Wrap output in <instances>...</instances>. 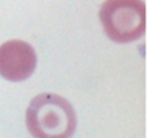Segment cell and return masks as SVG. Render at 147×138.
Here are the masks:
<instances>
[{"instance_id": "obj_1", "label": "cell", "mask_w": 147, "mask_h": 138, "mask_svg": "<svg viewBox=\"0 0 147 138\" xmlns=\"http://www.w3.org/2000/svg\"><path fill=\"white\" fill-rule=\"evenodd\" d=\"M26 124L34 138H70L77 120L73 106L57 94L44 93L30 102Z\"/></svg>"}, {"instance_id": "obj_2", "label": "cell", "mask_w": 147, "mask_h": 138, "mask_svg": "<svg viewBox=\"0 0 147 138\" xmlns=\"http://www.w3.org/2000/svg\"><path fill=\"white\" fill-rule=\"evenodd\" d=\"M99 17L106 34L115 42L134 41L146 29V8L142 0H106Z\"/></svg>"}, {"instance_id": "obj_3", "label": "cell", "mask_w": 147, "mask_h": 138, "mask_svg": "<svg viewBox=\"0 0 147 138\" xmlns=\"http://www.w3.org/2000/svg\"><path fill=\"white\" fill-rule=\"evenodd\" d=\"M37 64L33 47L19 40L6 42L0 46V75L11 82H20L30 77Z\"/></svg>"}]
</instances>
